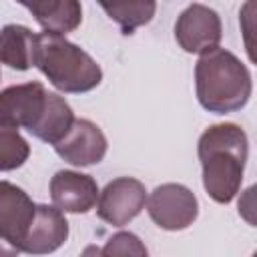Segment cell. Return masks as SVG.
<instances>
[{"label": "cell", "mask_w": 257, "mask_h": 257, "mask_svg": "<svg viewBox=\"0 0 257 257\" xmlns=\"http://www.w3.org/2000/svg\"><path fill=\"white\" fill-rule=\"evenodd\" d=\"M197 153L207 195L215 203H231L241 189L249 157L247 133L233 122L213 124L199 137Z\"/></svg>", "instance_id": "cell-1"}, {"label": "cell", "mask_w": 257, "mask_h": 257, "mask_svg": "<svg viewBox=\"0 0 257 257\" xmlns=\"http://www.w3.org/2000/svg\"><path fill=\"white\" fill-rule=\"evenodd\" d=\"M195 88L199 104L215 114L241 110L253 92L249 68L229 50L211 48L195 66Z\"/></svg>", "instance_id": "cell-2"}, {"label": "cell", "mask_w": 257, "mask_h": 257, "mask_svg": "<svg viewBox=\"0 0 257 257\" xmlns=\"http://www.w3.org/2000/svg\"><path fill=\"white\" fill-rule=\"evenodd\" d=\"M34 66L60 92L80 94L96 88L102 80V70L96 60L64 34L40 32L34 44Z\"/></svg>", "instance_id": "cell-3"}, {"label": "cell", "mask_w": 257, "mask_h": 257, "mask_svg": "<svg viewBox=\"0 0 257 257\" xmlns=\"http://www.w3.org/2000/svg\"><path fill=\"white\" fill-rule=\"evenodd\" d=\"M36 205L24 189L0 181V257L22 253V241L34 217Z\"/></svg>", "instance_id": "cell-4"}, {"label": "cell", "mask_w": 257, "mask_h": 257, "mask_svg": "<svg viewBox=\"0 0 257 257\" xmlns=\"http://www.w3.org/2000/svg\"><path fill=\"white\" fill-rule=\"evenodd\" d=\"M147 211L153 223L165 231H183L199 215V201L191 189L179 183L159 185L147 197Z\"/></svg>", "instance_id": "cell-5"}, {"label": "cell", "mask_w": 257, "mask_h": 257, "mask_svg": "<svg viewBox=\"0 0 257 257\" xmlns=\"http://www.w3.org/2000/svg\"><path fill=\"white\" fill-rule=\"evenodd\" d=\"M223 26L219 14L205 4L187 6L175 22V38L189 54H203L219 46Z\"/></svg>", "instance_id": "cell-6"}, {"label": "cell", "mask_w": 257, "mask_h": 257, "mask_svg": "<svg viewBox=\"0 0 257 257\" xmlns=\"http://www.w3.org/2000/svg\"><path fill=\"white\" fill-rule=\"evenodd\" d=\"M145 185L133 177H118L98 193L96 215L112 227H122L145 209Z\"/></svg>", "instance_id": "cell-7"}, {"label": "cell", "mask_w": 257, "mask_h": 257, "mask_svg": "<svg viewBox=\"0 0 257 257\" xmlns=\"http://www.w3.org/2000/svg\"><path fill=\"white\" fill-rule=\"evenodd\" d=\"M48 100V90L40 82L8 86L0 92V124L34 131Z\"/></svg>", "instance_id": "cell-8"}, {"label": "cell", "mask_w": 257, "mask_h": 257, "mask_svg": "<svg viewBox=\"0 0 257 257\" xmlns=\"http://www.w3.org/2000/svg\"><path fill=\"white\" fill-rule=\"evenodd\" d=\"M106 149L108 143L104 133L88 118H74L68 133L58 143H54L56 155L74 167H88L100 163L106 155Z\"/></svg>", "instance_id": "cell-9"}, {"label": "cell", "mask_w": 257, "mask_h": 257, "mask_svg": "<svg viewBox=\"0 0 257 257\" xmlns=\"http://www.w3.org/2000/svg\"><path fill=\"white\" fill-rule=\"evenodd\" d=\"M98 185L90 175L58 171L50 179V199L62 213H88L98 201Z\"/></svg>", "instance_id": "cell-10"}, {"label": "cell", "mask_w": 257, "mask_h": 257, "mask_svg": "<svg viewBox=\"0 0 257 257\" xmlns=\"http://www.w3.org/2000/svg\"><path fill=\"white\" fill-rule=\"evenodd\" d=\"M68 239V221L56 207L36 205L34 217L22 241V253L46 255L56 251Z\"/></svg>", "instance_id": "cell-11"}, {"label": "cell", "mask_w": 257, "mask_h": 257, "mask_svg": "<svg viewBox=\"0 0 257 257\" xmlns=\"http://www.w3.org/2000/svg\"><path fill=\"white\" fill-rule=\"evenodd\" d=\"M28 10L46 32L54 34L72 32L82 22L80 0H36Z\"/></svg>", "instance_id": "cell-12"}, {"label": "cell", "mask_w": 257, "mask_h": 257, "mask_svg": "<svg viewBox=\"0 0 257 257\" xmlns=\"http://www.w3.org/2000/svg\"><path fill=\"white\" fill-rule=\"evenodd\" d=\"M36 34L22 24H6L0 30V62L14 70L34 66Z\"/></svg>", "instance_id": "cell-13"}, {"label": "cell", "mask_w": 257, "mask_h": 257, "mask_svg": "<svg viewBox=\"0 0 257 257\" xmlns=\"http://www.w3.org/2000/svg\"><path fill=\"white\" fill-rule=\"evenodd\" d=\"M74 122V112L70 108V104L56 92H48V100H46V108L38 120V124L34 126V131L30 135H34L36 139L44 141V143H58L68 128Z\"/></svg>", "instance_id": "cell-14"}, {"label": "cell", "mask_w": 257, "mask_h": 257, "mask_svg": "<svg viewBox=\"0 0 257 257\" xmlns=\"http://www.w3.org/2000/svg\"><path fill=\"white\" fill-rule=\"evenodd\" d=\"M106 16L114 20L124 34L149 24L157 10V0H96Z\"/></svg>", "instance_id": "cell-15"}, {"label": "cell", "mask_w": 257, "mask_h": 257, "mask_svg": "<svg viewBox=\"0 0 257 257\" xmlns=\"http://www.w3.org/2000/svg\"><path fill=\"white\" fill-rule=\"evenodd\" d=\"M30 157V145L18 128L0 124V173L22 167Z\"/></svg>", "instance_id": "cell-16"}, {"label": "cell", "mask_w": 257, "mask_h": 257, "mask_svg": "<svg viewBox=\"0 0 257 257\" xmlns=\"http://www.w3.org/2000/svg\"><path fill=\"white\" fill-rule=\"evenodd\" d=\"M102 255H147V247L141 243V239L133 233L120 231L108 239L104 249L100 251Z\"/></svg>", "instance_id": "cell-17"}, {"label": "cell", "mask_w": 257, "mask_h": 257, "mask_svg": "<svg viewBox=\"0 0 257 257\" xmlns=\"http://www.w3.org/2000/svg\"><path fill=\"white\" fill-rule=\"evenodd\" d=\"M16 2H18V4H22V6H26V8H30L36 0H16Z\"/></svg>", "instance_id": "cell-18"}]
</instances>
